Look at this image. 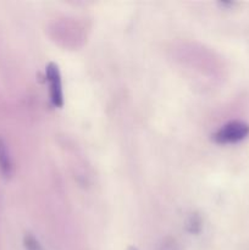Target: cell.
I'll return each instance as SVG.
<instances>
[{
    "instance_id": "obj_1",
    "label": "cell",
    "mask_w": 249,
    "mask_h": 250,
    "mask_svg": "<svg viewBox=\"0 0 249 250\" xmlns=\"http://www.w3.org/2000/svg\"><path fill=\"white\" fill-rule=\"evenodd\" d=\"M249 136V125L243 121H229L220 127L214 134L212 141L217 144H236Z\"/></svg>"
},
{
    "instance_id": "obj_2",
    "label": "cell",
    "mask_w": 249,
    "mask_h": 250,
    "mask_svg": "<svg viewBox=\"0 0 249 250\" xmlns=\"http://www.w3.org/2000/svg\"><path fill=\"white\" fill-rule=\"evenodd\" d=\"M45 81L48 82L49 97L54 107L63 106V89L62 80H61V72L59 66L55 62H49L45 68Z\"/></svg>"
},
{
    "instance_id": "obj_3",
    "label": "cell",
    "mask_w": 249,
    "mask_h": 250,
    "mask_svg": "<svg viewBox=\"0 0 249 250\" xmlns=\"http://www.w3.org/2000/svg\"><path fill=\"white\" fill-rule=\"evenodd\" d=\"M0 173L5 180H9L14 175V163H12L11 154L2 137H0Z\"/></svg>"
},
{
    "instance_id": "obj_4",
    "label": "cell",
    "mask_w": 249,
    "mask_h": 250,
    "mask_svg": "<svg viewBox=\"0 0 249 250\" xmlns=\"http://www.w3.org/2000/svg\"><path fill=\"white\" fill-rule=\"evenodd\" d=\"M202 217L198 214H192L187 220V224H186V229H187L189 233L197 234L202 231Z\"/></svg>"
},
{
    "instance_id": "obj_5",
    "label": "cell",
    "mask_w": 249,
    "mask_h": 250,
    "mask_svg": "<svg viewBox=\"0 0 249 250\" xmlns=\"http://www.w3.org/2000/svg\"><path fill=\"white\" fill-rule=\"evenodd\" d=\"M23 246L26 250H45L41 242L36 238L32 233H26L23 236Z\"/></svg>"
},
{
    "instance_id": "obj_6",
    "label": "cell",
    "mask_w": 249,
    "mask_h": 250,
    "mask_svg": "<svg viewBox=\"0 0 249 250\" xmlns=\"http://www.w3.org/2000/svg\"><path fill=\"white\" fill-rule=\"evenodd\" d=\"M127 250H137L136 248H134V247H129V248L128 249H127Z\"/></svg>"
}]
</instances>
